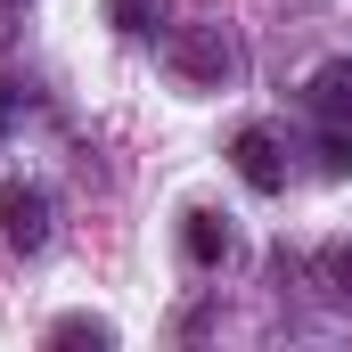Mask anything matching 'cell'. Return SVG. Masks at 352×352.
I'll list each match as a JSON object with an SVG mask.
<instances>
[{"label": "cell", "instance_id": "1", "mask_svg": "<svg viewBox=\"0 0 352 352\" xmlns=\"http://www.w3.org/2000/svg\"><path fill=\"white\" fill-rule=\"evenodd\" d=\"M164 58H173V74H180L188 90H230V82H238V66H246L238 33H230L221 16H197V25H180Z\"/></svg>", "mask_w": 352, "mask_h": 352}, {"label": "cell", "instance_id": "2", "mask_svg": "<svg viewBox=\"0 0 352 352\" xmlns=\"http://www.w3.org/2000/svg\"><path fill=\"white\" fill-rule=\"evenodd\" d=\"M0 246L8 254H41L50 246V188H33V180L0 188Z\"/></svg>", "mask_w": 352, "mask_h": 352}, {"label": "cell", "instance_id": "3", "mask_svg": "<svg viewBox=\"0 0 352 352\" xmlns=\"http://www.w3.org/2000/svg\"><path fill=\"white\" fill-rule=\"evenodd\" d=\"M230 164H238V180H246L254 197H278V188H287V148H278L270 123H246V131L230 140Z\"/></svg>", "mask_w": 352, "mask_h": 352}, {"label": "cell", "instance_id": "4", "mask_svg": "<svg viewBox=\"0 0 352 352\" xmlns=\"http://www.w3.org/2000/svg\"><path fill=\"white\" fill-rule=\"evenodd\" d=\"M180 254H188V270H221L238 254V238H230V221H221L213 205H188V213H180Z\"/></svg>", "mask_w": 352, "mask_h": 352}, {"label": "cell", "instance_id": "5", "mask_svg": "<svg viewBox=\"0 0 352 352\" xmlns=\"http://www.w3.org/2000/svg\"><path fill=\"white\" fill-rule=\"evenodd\" d=\"M303 107H311V123H344L352 131V58H328L311 90H303Z\"/></svg>", "mask_w": 352, "mask_h": 352}, {"label": "cell", "instance_id": "6", "mask_svg": "<svg viewBox=\"0 0 352 352\" xmlns=\"http://www.w3.org/2000/svg\"><path fill=\"white\" fill-rule=\"evenodd\" d=\"M107 25L131 33V41H148V33L164 25V0H107Z\"/></svg>", "mask_w": 352, "mask_h": 352}, {"label": "cell", "instance_id": "7", "mask_svg": "<svg viewBox=\"0 0 352 352\" xmlns=\"http://www.w3.org/2000/svg\"><path fill=\"white\" fill-rule=\"evenodd\" d=\"M311 156H320V180H344L352 173V131L344 123H320V148Z\"/></svg>", "mask_w": 352, "mask_h": 352}, {"label": "cell", "instance_id": "8", "mask_svg": "<svg viewBox=\"0 0 352 352\" xmlns=\"http://www.w3.org/2000/svg\"><path fill=\"white\" fill-rule=\"evenodd\" d=\"M320 287L352 303V238H328V246H320Z\"/></svg>", "mask_w": 352, "mask_h": 352}, {"label": "cell", "instance_id": "9", "mask_svg": "<svg viewBox=\"0 0 352 352\" xmlns=\"http://www.w3.org/2000/svg\"><path fill=\"white\" fill-rule=\"evenodd\" d=\"M50 344H115V328H107V320H90V311H66V320L50 328Z\"/></svg>", "mask_w": 352, "mask_h": 352}, {"label": "cell", "instance_id": "10", "mask_svg": "<svg viewBox=\"0 0 352 352\" xmlns=\"http://www.w3.org/2000/svg\"><path fill=\"white\" fill-rule=\"evenodd\" d=\"M16 115H25V82H0V131H8Z\"/></svg>", "mask_w": 352, "mask_h": 352}]
</instances>
